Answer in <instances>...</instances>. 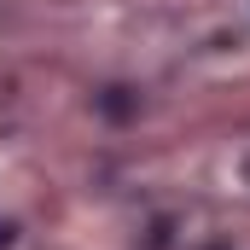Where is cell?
I'll use <instances>...</instances> for the list:
<instances>
[{"label": "cell", "mask_w": 250, "mask_h": 250, "mask_svg": "<svg viewBox=\"0 0 250 250\" xmlns=\"http://www.w3.org/2000/svg\"><path fill=\"white\" fill-rule=\"evenodd\" d=\"M6 239H12V227H6V221H0V245H6Z\"/></svg>", "instance_id": "6da1fadb"}]
</instances>
